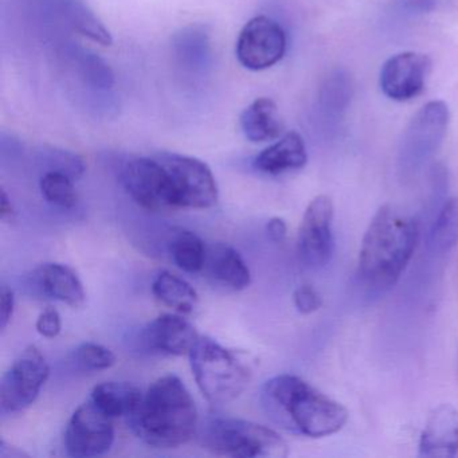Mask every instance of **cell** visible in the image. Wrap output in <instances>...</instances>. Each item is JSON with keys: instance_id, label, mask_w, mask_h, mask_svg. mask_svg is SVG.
Listing matches in <instances>:
<instances>
[{"instance_id": "obj_14", "label": "cell", "mask_w": 458, "mask_h": 458, "mask_svg": "<svg viewBox=\"0 0 458 458\" xmlns=\"http://www.w3.org/2000/svg\"><path fill=\"white\" fill-rule=\"evenodd\" d=\"M199 335L186 318L162 315L141 329L139 343L149 352L183 356L191 352Z\"/></svg>"}, {"instance_id": "obj_32", "label": "cell", "mask_w": 458, "mask_h": 458, "mask_svg": "<svg viewBox=\"0 0 458 458\" xmlns=\"http://www.w3.org/2000/svg\"><path fill=\"white\" fill-rule=\"evenodd\" d=\"M437 0H401V7L411 14H423L436 7Z\"/></svg>"}, {"instance_id": "obj_21", "label": "cell", "mask_w": 458, "mask_h": 458, "mask_svg": "<svg viewBox=\"0 0 458 458\" xmlns=\"http://www.w3.org/2000/svg\"><path fill=\"white\" fill-rule=\"evenodd\" d=\"M143 393L131 382H104L96 386L90 399L109 417L130 418L138 409Z\"/></svg>"}, {"instance_id": "obj_31", "label": "cell", "mask_w": 458, "mask_h": 458, "mask_svg": "<svg viewBox=\"0 0 458 458\" xmlns=\"http://www.w3.org/2000/svg\"><path fill=\"white\" fill-rule=\"evenodd\" d=\"M267 233L273 242L280 243L285 240L286 234H288V227H286L285 221L283 218L275 216V218L267 221Z\"/></svg>"}, {"instance_id": "obj_8", "label": "cell", "mask_w": 458, "mask_h": 458, "mask_svg": "<svg viewBox=\"0 0 458 458\" xmlns=\"http://www.w3.org/2000/svg\"><path fill=\"white\" fill-rule=\"evenodd\" d=\"M50 377L47 358L36 345H29L4 372L0 382L2 414H17L36 402Z\"/></svg>"}, {"instance_id": "obj_24", "label": "cell", "mask_w": 458, "mask_h": 458, "mask_svg": "<svg viewBox=\"0 0 458 458\" xmlns=\"http://www.w3.org/2000/svg\"><path fill=\"white\" fill-rule=\"evenodd\" d=\"M168 250L176 267L187 273H199L205 269L208 249L195 233L181 230L168 243Z\"/></svg>"}, {"instance_id": "obj_10", "label": "cell", "mask_w": 458, "mask_h": 458, "mask_svg": "<svg viewBox=\"0 0 458 458\" xmlns=\"http://www.w3.org/2000/svg\"><path fill=\"white\" fill-rule=\"evenodd\" d=\"M114 442V418L92 399L77 407L65 430V449L71 457L90 458L106 454Z\"/></svg>"}, {"instance_id": "obj_23", "label": "cell", "mask_w": 458, "mask_h": 458, "mask_svg": "<svg viewBox=\"0 0 458 458\" xmlns=\"http://www.w3.org/2000/svg\"><path fill=\"white\" fill-rule=\"evenodd\" d=\"M458 243V198H447L431 219L428 249L436 256H444Z\"/></svg>"}, {"instance_id": "obj_26", "label": "cell", "mask_w": 458, "mask_h": 458, "mask_svg": "<svg viewBox=\"0 0 458 458\" xmlns=\"http://www.w3.org/2000/svg\"><path fill=\"white\" fill-rule=\"evenodd\" d=\"M74 366L84 372L103 371L116 363V356L109 348L98 343H84L73 353Z\"/></svg>"}, {"instance_id": "obj_22", "label": "cell", "mask_w": 458, "mask_h": 458, "mask_svg": "<svg viewBox=\"0 0 458 458\" xmlns=\"http://www.w3.org/2000/svg\"><path fill=\"white\" fill-rule=\"evenodd\" d=\"M152 293L162 304L181 315L194 312L199 302L197 291L186 280L170 272L159 273L155 277Z\"/></svg>"}, {"instance_id": "obj_27", "label": "cell", "mask_w": 458, "mask_h": 458, "mask_svg": "<svg viewBox=\"0 0 458 458\" xmlns=\"http://www.w3.org/2000/svg\"><path fill=\"white\" fill-rule=\"evenodd\" d=\"M71 22L82 36L89 37L103 47H111L112 37L109 31L92 13L88 12L81 4H73L71 7Z\"/></svg>"}, {"instance_id": "obj_12", "label": "cell", "mask_w": 458, "mask_h": 458, "mask_svg": "<svg viewBox=\"0 0 458 458\" xmlns=\"http://www.w3.org/2000/svg\"><path fill=\"white\" fill-rule=\"evenodd\" d=\"M334 205L331 198L318 195L308 205L297 240L300 261L310 269H323L334 254Z\"/></svg>"}, {"instance_id": "obj_15", "label": "cell", "mask_w": 458, "mask_h": 458, "mask_svg": "<svg viewBox=\"0 0 458 458\" xmlns=\"http://www.w3.org/2000/svg\"><path fill=\"white\" fill-rule=\"evenodd\" d=\"M422 457H453L458 453V410L441 404L431 412L420 438Z\"/></svg>"}, {"instance_id": "obj_17", "label": "cell", "mask_w": 458, "mask_h": 458, "mask_svg": "<svg viewBox=\"0 0 458 458\" xmlns=\"http://www.w3.org/2000/svg\"><path fill=\"white\" fill-rule=\"evenodd\" d=\"M34 285L45 296L65 302L72 308L84 307L87 294L73 269L63 264H44L31 276Z\"/></svg>"}, {"instance_id": "obj_30", "label": "cell", "mask_w": 458, "mask_h": 458, "mask_svg": "<svg viewBox=\"0 0 458 458\" xmlns=\"http://www.w3.org/2000/svg\"><path fill=\"white\" fill-rule=\"evenodd\" d=\"M15 296L12 288L2 286L0 291V327L6 329L14 315Z\"/></svg>"}, {"instance_id": "obj_19", "label": "cell", "mask_w": 458, "mask_h": 458, "mask_svg": "<svg viewBox=\"0 0 458 458\" xmlns=\"http://www.w3.org/2000/svg\"><path fill=\"white\" fill-rule=\"evenodd\" d=\"M205 269L216 283L233 291H243L251 283L250 269L233 246L216 243L208 250Z\"/></svg>"}, {"instance_id": "obj_9", "label": "cell", "mask_w": 458, "mask_h": 458, "mask_svg": "<svg viewBox=\"0 0 458 458\" xmlns=\"http://www.w3.org/2000/svg\"><path fill=\"white\" fill-rule=\"evenodd\" d=\"M167 168L178 198L179 208H210L218 202V186L213 171L197 157L186 155H157Z\"/></svg>"}, {"instance_id": "obj_3", "label": "cell", "mask_w": 458, "mask_h": 458, "mask_svg": "<svg viewBox=\"0 0 458 458\" xmlns=\"http://www.w3.org/2000/svg\"><path fill=\"white\" fill-rule=\"evenodd\" d=\"M138 438L157 449H175L191 441L199 428L197 404L176 375L155 380L128 418Z\"/></svg>"}, {"instance_id": "obj_33", "label": "cell", "mask_w": 458, "mask_h": 458, "mask_svg": "<svg viewBox=\"0 0 458 458\" xmlns=\"http://www.w3.org/2000/svg\"><path fill=\"white\" fill-rule=\"evenodd\" d=\"M0 218L4 222H14L15 219L14 206L4 189H2V195H0Z\"/></svg>"}, {"instance_id": "obj_29", "label": "cell", "mask_w": 458, "mask_h": 458, "mask_svg": "<svg viewBox=\"0 0 458 458\" xmlns=\"http://www.w3.org/2000/svg\"><path fill=\"white\" fill-rule=\"evenodd\" d=\"M36 328L39 335L47 339L57 337L63 329V321L58 310L52 307L47 308L37 318Z\"/></svg>"}, {"instance_id": "obj_2", "label": "cell", "mask_w": 458, "mask_h": 458, "mask_svg": "<svg viewBox=\"0 0 458 458\" xmlns=\"http://www.w3.org/2000/svg\"><path fill=\"white\" fill-rule=\"evenodd\" d=\"M261 402L281 428L310 438L332 436L348 420L347 410L339 402L296 375H277L267 380L261 388Z\"/></svg>"}, {"instance_id": "obj_4", "label": "cell", "mask_w": 458, "mask_h": 458, "mask_svg": "<svg viewBox=\"0 0 458 458\" xmlns=\"http://www.w3.org/2000/svg\"><path fill=\"white\" fill-rule=\"evenodd\" d=\"M197 437L203 449L225 457L284 458L289 453L277 431L240 418H206Z\"/></svg>"}, {"instance_id": "obj_13", "label": "cell", "mask_w": 458, "mask_h": 458, "mask_svg": "<svg viewBox=\"0 0 458 458\" xmlns=\"http://www.w3.org/2000/svg\"><path fill=\"white\" fill-rule=\"evenodd\" d=\"M431 60L422 53L404 52L386 61L380 71V89L390 100L410 101L425 90Z\"/></svg>"}, {"instance_id": "obj_34", "label": "cell", "mask_w": 458, "mask_h": 458, "mask_svg": "<svg viewBox=\"0 0 458 458\" xmlns=\"http://www.w3.org/2000/svg\"><path fill=\"white\" fill-rule=\"evenodd\" d=\"M0 455H2V457L15 458L29 457L28 453L23 452V450H21L20 447L13 446V445L7 444L4 439H2V442H0Z\"/></svg>"}, {"instance_id": "obj_6", "label": "cell", "mask_w": 458, "mask_h": 458, "mask_svg": "<svg viewBox=\"0 0 458 458\" xmlns=\"http://www.w3.org/2000/svg\"><path fill=\"white\" fill-rule=\"evenodd\" d=\"M449 108L444 101H430L412 117L398 148V171L404 181L415 178L441 148L449 125Z\"/></svg>"}, {"instance_id": "obj_20", "label": "cell", "mask_w": 458, "mask_h": 458, "mask_svg": "<svg viewBox=\"0 0 458 458\" xmlns=\"http://www.w3.org/2000/svg\"><path fill=\"white\" fill-rule=\"evenodd\" d=\"M241 130L253 143L275 140L284 132V123L275 101L267 98H257L240 117Z\"/></svg>"}, {"instance_id": "obj_18", "label": "cell", "mask_w": 458, "mask_h": 458, "mask_svg": "<svg viewBox=\"0 0 458 458\" xmlns=\"http://www.w3.org/2000/svg\"><path fill=\"white\" fill-rule=\"evenodd\" d=\"M308 162L304 139L297 132H288L278 141L257 155L253 165L265 175L278 176L301 170Z\"/></svg>"}, {"instance_id": "obj_16", "label": "cell", "mask_w": 458, "mask_h": 458, "mask_svg": "<svg viewBox=\"0 0 458 458\" xmlns=\"http://www.w3.org/2000/svg\"><path fill=\"white\" fill-rule=\"evenodd\" d=\"M353 79L345 69H334L324 80L318 98L321 125L336 130L342 124L353 98Z\"/></svg>"}, {"instance_id": "obj_7", "label": "cell", "mask_w": 458, "mask_h": 458, "mask_svg": "<svg viewBox=\"0 0 458 458\" xmlns=\"http://www.w3.org/2000/svg\"><path fill=\"white\" fill-rule=\"evenodd\" d=\"M122 181L130 197L144 210L168 213L181 208L170 174L157 155L125 163Z\"/></svg>"}, {"instance_id": "obj_28", "label": "cell", "mask_w": 458, "mask_h": 458, "mask_svg": "<svg viewBox=\"0 0 458 458\" xmlns=\"http://www.w3.org/2000/svg\"><path fill=\"white\" fill-rule=\"evenodd\" d=\"M293 301L296 310L302 315H310V313L316 312L323 304L320 294L310 285L299 286L294 292Z\"/></svg>"}, {"instance_id": "obj_11", "label": "cell", "mask_w": 458, "mask_h": 458, "mask_svg": "<svg viewBox=\"0 0 458 458\" xmlns=\"http://www.w3.org/2000/svg\"><path fill=\"white\" fill-rule=\"evenodd\" d=\"M286 52V34L280 23L267 15L249 21L237 39L235 55L243 68L259 72L272 68Z\"/></svg>"}, {"instance_id": "obj_25", "label": "cell", "mask_w": 458, "mask_h": 458, "mask_svg": "<svg viewBox=\"0 0 458 458\" xmlns=\"http://www.w3.org/2000/svg\"><path fill=\"white\" fill-rule=\"evenodd\" d=\"M42 195L50 205L57 208H73L79 202L76 187L73 184V178L63 171L50 170L45 174L39 182Z\"/></svg>"}, {"instance_id": "obj_5", "label": "cell", "mask_w": 458, "mask_h": 458, "mask_svg": "<svg viewBox=\"0 0 458 458\" xmlns=\"http://www.w3.org/2000/svg\"><path fill=\"white\" fill-rule=\"evenodd\" d=\"M189 356L195 382L214 406L234 401L250 382L246 364L210 337L199 336Z\"/></svg>"}, {"instance_id": "obj_1", "label": "cell", "mask_w": 458, "mask_h": 458, "mask_svg": "<svg viewBox=\"0 0 458 458\" xmlns=\"http://www.w3.org/2000/svg\"><path fill=\"white\" fill-rule=\"evenodd\" d=\"M420 224L407 211L385 205L369 222L359 251V284L367 294L390 291L406 269L417 248Z\"/></svg>"}]
</instances>
